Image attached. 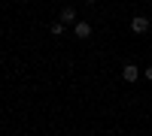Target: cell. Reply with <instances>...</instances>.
Wrapping results in <instances>:
<instances>
[{"label": "cell", "instance_id": "1", "mask_svg": "<svg viewBox=\"0 0 152 136\" xmlns=\"http://www.w3.org/2000/svg\"><path fill=\"white\" fill-rule=\"evenodd\" d=\"M149 30V18L146 15H134L131 18V33H146Z\"/></svg>", "mask_w": 152, "mask_h": 136}, {"label": "cell", "instance_id": "2", "mask_svg": "<svg viewBox=\"0 0 152 136\" xmlns=\"http://www.w3.org/2000/svg\"><path fill=\"white\" fill-rule=\"evenodd\" d=\"M73 33H76V40H88V36H91V24H88V21H76Z\"/></svg>", "mask_w": 152, "mask_h": 136}, {"label": "cell", "instance_id": "3", "mask_svg": "<svg viewBox=\"0 0 152 136\" xmlns=\"http://www.w3.org/2000/svg\"><path fill=\"white\" fill-rule=\"evenodd\" d=\"M122 79L125 82H137V79H140V70H137L134 64H125L122 67Z\"/></svg>", "mask_w": 152, "mask_h": 136}, {"label": "cell", "instance_id": "4", "mask_svg": "<svg viewBox=\"0 0 152 136\" xmlns=\"http://www.w3.org/2000/svg\"><path fill=\"white\" fill-rule=\"evenodd\" d=\"M61 21H64V24L67 21H76V9L73 6H64V9H61Z\"/></svg>", "mask_w": 152, "mask_h": 136}, {"label": "cell", "instance_id": "5", "mask_svg": "<svg viewBox=\"0 0 152 136\" xmlns=\"http://www.w3.org/2000/svg\"><path fill=\"white\" fill-rule=\"evenodd\" d=\"M49 30H52L55 36H61V33H64V21H55V24H52V27H49Z\"/></svg>", "mask_w": 152, "mask_h": 136}, {"label": "cell", "instance_id": "6", "mask_svg": "<svg viewBox=\"0 0 152 136\" xmlns=\"http://www.w3.org/2000/svg\"><path fill=\"white\" fill-rule=\"evenodd\" d=\"M146 79H149V82H152V67H146Z\"/></svg>", "mask_w": 152, "mask_h": 136}, {"label": "cell", "instance_id": "7", "mask_svg": "<svg viewBox=\"0 0 152 136\" xmlns=\"http://www.w3.org/2000/svg\"><path fill=\"white\" fill-rule=\"evenodd\" d=\"M85 3H94V0H85Z\"/></svg>", "mask_w": 152, "mask_h": 136}]
</instances>
